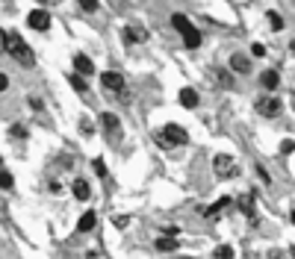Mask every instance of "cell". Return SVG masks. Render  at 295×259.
<instances>
[{"mask_svg": "<svg viewBox=\"0 0 295 259\" xmlns=\"http://www.w3.org/2000/svg\"><path fill=\"white\" fill-rule=\"evenodd\" d=\"M3 47L18 59L21 65H27V68H33L35 65V56H33V50L24 44V38L18 35V32H3Z\"/></svg>", "mask_w": 295, "mask_h": 259, "instance_id": "1", "label": "cell"}, {"mask_svg": "<svg viewBox=\"0 0 295 259\" xmlns=\"http://www.w3.org/2000/svg\"><path fill=\"white\" fill-rule=\"evenodd\" d=\"M171 24H174V30L183 35L186 47H198V44H201V32H198L195 27L189 24V18H186V15H180V12H177V15L171 18Z\"/></svg>", "mask_w": 295, "mask_h": 259, "instance_id": "2", "label": "cell"}, {"mask_svg": "<svg viewBox=\"0 0 295 259\" xmlns=\"http://www.w3.org/2000/svg\"><path fill=\"white\" fill-rule=\"evenodd\" d=\"M157 141L163 144V147H171V144H186L189 141V132L183 127H177V124H165L160 130V135H157Z\"/></svg>", "mask_w": 295, "mask_h": 259, "instance_id": "3", "label": "cell"}, {"mask_svg": "<svg viewBox=\"0 0 295 259\" xmlns=\"http://www.w3.org/2000/svg\"><path fill=\"white\" fill-rule=\"evenodd\" d=\"M213 168H216L219 177H230V174L236 171V162H233V156H228V153H219V156L213 159Z\"/></svg>", "mask_w": 295, "mask_h": 259, "instance_id": "4", "label": "cell"}, {"mask_svg": "<svg viewBox=\"0 0 295 259\" xmlns=\"http://www.w3.org/2000/svg\"><path fill=\"white\" fill-rule=\"evenodd\" d=\"M100 83H103L109 92H121V89H124V77H121L118 71H103V74H100Z\"/></svg>", "mask_w": 295, "mask_h": 259, "instance_id": "5", "label": "cell"}, {"mask_svg": "<svg viewBox=\"0 0 295 259\" xmlns=\"http://www.w3.org/2000/svg\"><path fill=\"white\" fill-rule=\"evenodd\" d=\"M257 112L266 115V118H275L281 112V100L278 97H266V100H257Z\"/></svg>", "mask_w": 295, "mask_h": 259, "instance_id": "6", "label": "cell"}, {"mask_svg": "<svg viewBox=\"0 0 295 259\" xmlns=\"http://www.w3.org/2000/svg\"><path fill=\"white\" fill-rule=\"evenodd\" d=\"M27 21H30V27H33V30H47V27H50V15H47L44 9L30 12V18H27Z\"/></svg>", "mask_w": 295, "mask_h": 259, "instance_id": "7", "label": "cell"}, {"mask_svg": "<svg viewBox=\"0 0 295 259\" xmlns=\"http://www.w3.org/2000/svg\"><path fill=\"white\" fill-rule=\"evenodd\" d=\"M230 68H233V71H239V74H248V71H251V62H248V56L233 53V56H230Z\"/></svg>", "mask_w": 295, "mask_h": 259, "instance_id": "8", "label": "cell"}, {"mask_svg": "<svg viewBox=\"0 0 295 259\" xmlns=\"http://www.w3.org/2000/svg\"><path fill=\"white\" fill-rule=\"evenodd\" d=\"M260 83L266 86V89H269V92H275V89L281 86V74H278V71H263Z\"/></svg>", "mask_w": 295, "mask_h": 259, "instance_id": "9", "label": "cell"}, {"mask_svg": "<svg viewBox=\"0 0 295 259\" xmlns=\"http://www.w3.org/2000/svg\"><path fill=\"white\" fill-rule=\"evenodd\" d=\"M74 68H77V74H92V71H95V65L89 62L86 53H77V56H74Z\"/></svg>", "mask_w": 295, "mask_h": 259, "instance_id": "10", "label": "cell"}, {"mask_svg": "<svg viewBox=\"0 0 295 259\" xmlns=\"http://www.w3.org/2000/svg\"><path fill=\"white\" fill-rule=\"evenodd\" d=\"M95 224H98V215H95V212H83V218H80L77 230H80V233H92Z\"/></svg>", "mask_w": 295, "mask_h": 259, "instance_id": "11", "label": "cell"}, {"mask_svg": "<svg viewBox=\"0 0 295 259\" xmlns=\"http://www.w3.org/2000/svg\"><path fill=\"white\" fill-rule=\"evenodd\" d=\"M100 124L106 127V132H118V130H121L118 115H112V112H103V115H100Z\"/></svg>", "mask_w": 295, "mask_h": 259, "instance_id": "12", "label": "cell"}, {"mask_svg": "<svg viewBox=\"0 0 295 259\" xmlns=\"http://www.w3.org/2000/svg\"><path fill=\"white\" fill-rule=\"evenodd\" d=\"M124 38H127L130 44H142V41H145V30L133 24V27H127V30H124Z\"/></svg>", "mask_w": 295, "mask_h": 259, "instance_id": "13", "label": "cell"}, {"mask_svg": "<svg viewBox=\"0 0 295 259\" xmlns=\"http://www.w3.org/2000/svg\"><path fill=\"white\" fill-rule=\"evenodd\" d=\"M180 103H183L186 109H195L198 106V92L195 89H183V92H180Z\"/></svg>", "mask_w": 295, "mask_h": 259, "instance_id": "14", "label": "cell"}, {"mask_svg": "<svg viewBox=\"0 0 295 259\" xmlns=\"http://www.w3.org/2000/svg\"><path fill=\"white\" fill-rule=\"evenodd\" d=\"M89 194H92V189L86 180H74V197L77 200H89Z\"/></svg>", "mask_w": 295, "mask_h": 259, "instance_id": "15", "label": "cell"}, {"mask_svg": "<svg viewBox=\"0 0 295 259\" xmlns=\"http://www.w3.org/2000/svg\"><path fill=\"white\" fill-rule=\"evenodd\" d=\"M230 203H233V200H230V197H222V200H219V203H216V206H210V209H207V218H219V215H222V212H225V209H228Z\"/></svg>", "mask_w": 295, "mask_h": 259, "instance_id": "16", "label": "cell"}, {"mask_svg": "<svg viewBox=\"0 0 295 259\" xmlns=\"http://www.w3.org/2000/svg\"><path fill=\"white\" fill-rule=\"evenodd\" d=\"M157 251H160V254H174V251H177L174 236H168V239H157Z\"/></svg>", "mask_w": 295, "mask_h": 259, "instance_id": "17", "label": "cell"}, {"mask_svg": "<svg viewBox=\"0 0 295 259\" xmlns=\"http://www.w3.org/2000/svg\"><path fill=\"white\" fill-rule=\"evenodd\" d=\"M236 203H239V209H242L245 215H254V194H245V197H239Z\"/></svg>", "mask_w": 295, "mask_h": 259, "instance_id": "18", "label": "cell"}, {"mask_svg": "<svg viewBox=\"0 0 295 259\" xmlns=\"http://www.w3.org/2000/svg\"><path fill=\"white\" fill-rule=\"evenodd\" d=\"M269 24H272V30H284V18L278 12H269Z\"/></svg>", "mask_w": 295, "mask_h": 259, "instance_id": "19", "label": "cell"}, {"mask_svg": "<svg viewBox=\"0 0 295 259\" xmlns=\"http://www.w3.org/2000/svg\"><path fill=\"white\" fill-rule=\"evenodd\" d=\"M71 86H74V92H80V95L86 92V80H83L80 74H74V77H71Z\"/></svg>", "mask_w": 295, "mask_h": 259, "instance_id": "20", "label": "cell"}, {"mask_svg": "<svg viewBox=\"0 0 295 259\" xmlns=\"http://www.w3.org/2000/svg\"><path fill=\"white\" fill-rule=\"evenodd\" d=\"M213 254H216L219 259H230V257H233V248H228V245H222V248H216Z\"/></svg>", "mask_w": 295, "mask_h": 259, "instance_id": "21", "label": "cell"}, {"mask_svg": "<svg viewBox=\"0 0 295 259\" xmlns=\"http://www.w3.org/2000/svg\"><path fill=\"white\" fill-rule=\"evenodd\" d=\"M80 6H83L86 12H95V9H98V0H80Z\"/></svg>", "mask_w": 295, "mask_h": 259, "instance_id": "22", "label": "cell"}, {"mask_svg": "<svg viewBox=\"0 0 295 259\" xmlns=\"http://www.w3.org/2000/svg\"><path fill=\"white\" fill-rule=\"evenodd\" d=\"M216 77L222 80V86H228V89H230V86H233V83H230V77H228V74H225V71H216Z\"/></svg>", "mask_w": 295, "mask_h": 259, "instance_id": "23", "label": "cell"}, {"mask_svg": "<svg viewBox=\"0 0 295 259\" xmlns=\"http://www.w3.org/2000/svg\"><path fill=\"white\" fill-rule=\"evenodd\" d=\"M0 183H3V189H12V174L3 171V180H0Z\"/></svg>", "mask_w": 295, "mask_h": 259, "instance_id": "24", "label": "cell"}, {"mask_svg": "<svg viewBox=\"0 0 295 259\" xmlns=\"http://www.w3.org/2000/svg\"><path fill=\"white\" fill-rule=\"evenodd\" d=\"M257 174H260V180H263V183H266V186L272 183V180H269V174H266V168H260V165H257Z\"/></svg>", "mask_w": 295, "mask_h": 259, "instance_id": "25", "label": "cell"}, {"mask_svg": "<svg viewBox=\"0 0 295 259\" xmlns=\"http://www.w3.org/2000/svg\"><path fill=\"white\" fill-rule=\"evenodd\" d=\"M95 171H98L100 177H103V174H106V165H103L100 159H95Z\"/></svg>", "mask_w": 295, "mask_h": 259, "instance_id": "26", "label": "cell"}, {"mask_svg": "<svg viewBox=\"0 0 295 259\" xmlns=\"http://www.w3.org/2000/svg\"><path fill=\"white\" fill-rule=\"evenodd\" d=\"M251 53H254V56H263V53H266V47H263V44H254V47H251Z\"/></svg>", "mask_w": 295, "mask_h": 259, "instance_id": "27", "label": "cell"}, {"mask_svg": "<svg viewBox=\"0 0 295 259\" xmlns=\"http://www.w3.org/2000/svg\"><path fill=\"white\" fill-rule=\"evenodd\" d=\"M293 224H295V212H293Z\"/></svg>", "mask_w": 295, "mask_h": 259, "instance_id": "28", "label": "cell"}]
</instances>
